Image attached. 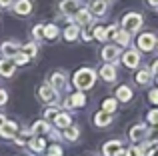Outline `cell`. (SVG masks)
Returning <instances> with one entry per match:
<instances>
[{
	"label": "cell",
	"instance_id": "cell-1",
	"mask_svg": "<svg viewBox=\"0 0 158 156\" xmlns=\"http://www.w3.org/2000/svg\"><path fill=\"white\" fill-rule=\"evenodd\" d=\"M94 80H96V72L92 68H82L74 74V84H76L78 90H88L94 86Z\"/></svg>",
	"mask_w": 158,
	"mask_h": 156
},
{
	"label": "cell",
	"instance_id": "cell-2",
	"mask_svg": "<svg viewBox=\"0 0 158 156\" xmlns=\"http://www.w3.org/2000/svg\"><path fill=\"white\" fill-rule=\"evenodd\" d=\"M140 26H142V16L138 12H128L122 18V30L126 32H136Z\"/></svg>",
	"mask_w": 158,
	"mask_h": 156
},
{
	"label": "cell",
	"instance_id": "cell-3",
	"mask_svg": "<svg viewBox=\"0 0 158 156\" xmlns=\"http://www.w3.org/2000/svg\"><path fill=\"white\" fill-rule=\"evenodd\" d=\"M156 36L152 34V32H144V34H140L138 36V48L140 50H144V52H150L152 48L156 46Z\"/></svg>",
	"mask_w": 158,
	"mask_h": 156
},
{
	"label": "cell",
	"instance_id": "cell-4",
	"mask_svg": "<svg viewBox=\"0 0 158 156\" xmlns=\"http://www.w3.org/2000/svg\"><path fill=\"white\" fill-rule=\"evenodd\" d=\"M38 94H40V98H42L44 102H48V104H54V102L58 100V90H54L50 84H44V86H40Z\"/></svg>",
	"mask_w": 158,
	"mask_h": 156
},
{
	"label": "cell",
	"instance_id": "cell-5",
	"mask_svg": "<svg viewBox=\"0 0 158 156\" xmlns=\"http://www.w3.org/2000/svg\"><path fill=\"white\" fill-rule=\"evenodd\" d=\"M16 132H18V124L12 120H2L0 124V136L2 138H14Z\"/></svg>",
	"mask_w": 158,
	"mask_h": 156
},
{
	"label": "cell",
	"instance_id": "cell-6",
	"mask_svg": "<svg viewBox=\"0 0 158 156\" xmlns=\"http://www.w3.org/2000/svg\"><path fill=\"white\" fill-rule=\"evenodd\" d=\"M18 52H20V46L16 42H2L0 44V54L4 58H14Z\"/></svg>",
	"mask_w": 158,
	"mask_h": 156
},
{
	"label": "cell",
	"instance_id": "cell-7",
	"mask_svg": "<svg viewBox=\"0 0 158 156\" xmlns=\"http://www.w3.org/2000/svg\"><path fill=\"white\" fill-rule=\"evenodd\" d=\"M78 10H80V0H62L60 2V12H64L68 16L76 14Z\"/></svg>",
	"mask_w": 158,
	"mask_h": 156
},
{
	"label": "cell",
	"instance_id": "cell-8",
	"mask_svg": "<svg viewBox=\"0 0 158 156\" xmlns=\"http://www.w3.org/2000/svg\"><path fill=\"white\" fill-rule=\"evenodd\" d=\"M14 70H16V64H14V60H12V58L0 60V76L10 78L12 74H14Z\"/></svg>",
	"mask_w": 158,
	"mask_h": 156
},
{
	"label": "cell",
	"instance_id": "cell-9",
	"mask_svg": "<svg viewBox=\"0 0 158 156\" xmlns=\"http://www.w3.org/2000/svg\"><path fill=\"white\" fill-rule=\"evenodd\" d=\"M106 0H92L90 2V6H88V10H90V14L92 16H104L106 14Z\"/></svg>",
	"mask_w": 158,
	"mask_h": 156
},
{
	"label": "cell",
	"instance_id": "cell-10",
	"mask_svg": "<svg viewBox=\"0 0 158 156\" xmlns=\"http://www.w3.org/2000/svg\"><path fill=\"white\" fill-rule=\"evenodd\" d=\"M14 12L20 16H28L32 12V2L30 0H16L14 2Z\"/></svg>",
	"mask_w": 158,
	"mask_h": 156
},
{
	"label": "cell",
	"instance_id": "cell-11",
	"mask_svg": "<svg viewBox=\"0 0 158 156\" xmlns=\"http://www.w3.org/2000/svg\"><path fill=\"white\" fill-rule=\"evenodd\" d=\"M122 62L126 64L128 68H136V66L140 64V54H138L136 50H128L126 54L122 56Z\"/></svg>",
	"mask_w": 158,
	"mask_h": 156
},
{
	"label": "cell",
	"instance_id": "cell-12",
	"mask_svg": "<svg viewBox=\"0 0 158 156\" xmlns=\"http://www.w3.org/2000/svg\"><path fill=\"white\" fill-rule=\"evenodd\" d=\"M74 18H76V24H80V26H86V24L92 22V14H90L88 8H80V10L74 14Z\"/></svg>",
	"mask_w": 158,
	"mask_h": 156
},
{
	"label": "cell",
	"instance_id": "cell-13",
	"mask_svg": "<svg viewBox=\"0 0 158 156\" xmlns=\"http://www.w3.org/2000/svg\"><path fill=\"white\" fill-rule=\"evenodd\" d=\"M120 54V48L114 46V44H108V46H104V50H102V58L106 60V62H112V60H116Z\"/></svg>",
	"mask_w": 158,
	"mask_h": 156
},
{
	"label": "cell",
	"instance_id": "cell-14",
	"mask_svg": "<svg viewBox=\"0 0 158 156\" xmlns=\"http://www.w3.org/2000/svg\"><path fill=\"white\" fill-rule=\"evenodd\" d=\"M48 84H50L54 90H62L66 86V76L62 74V72H54L50 76V82H48Z\"/></svg>",
	"mask_w": 158,
	"mask_h": 156
},
{
	"label": "cell",
	"instance_id": "cell-15",
	"mask_svg": "<svg viewBox=\"0 0 158 156\" xmlns=\"http://www.w3.org/2000/svg\"><path fill=\"white\" fill-rule=\"evenodd\" d=\"M122 150V144H120L118 140H112V142H106L104 148H102V152H104V156H116Z\"/></svg>",
	"mask_w": 158,
	"mask_h": 156
},
{
	"label": "cell",
	"instance_id": "cell-16",
	"mask_svg": "<svg viewBox=\"0 0 158 156\" xmlns=\"http://www.w3.org/2000/svg\"><path fill=\"white\" fill-rule=\"evenodd\" d=\"M146 134H148V128L144 124H136L134 128L130 130V138H132V140H142Z\"/></svg>",
	"mask_w": 158,
	"mask_h": 156
},
{
	"label": "cell",
	"instance_id": "cell-17",
	"mask_svg": "<svg viewBox=\"0 0 158 156\" xmlns=\"http://www.w3.org/2000/svg\"><path fill=\"white\" fill-rule=\"evenodd\" d=\"M100 76L104 78L106 82H112L116 78V68L112 66V64H104V66L100 68Z\"/></svg>",
	"mask_w": 158,
	"mask_h": 156
},
{
	"label": "cell",
	"instance_id": "cell-18",
	"mask_svg": "<svg viewBox=\"0 0 158 156\" xmlns=\"http://www.w3.org/2000/svg\"><path fill=\"white\" fill-rule=\"evenodd\" d=\"M132 154L134 156H152V144L146 142V144L136 146V148H132Z\"/></svg>",
	"mask_w": 158,
	"mask_h": 156
},
{
	"label": "cell",
	"instance_id": "cell-19",
	"mask_svg": "<svg viewBox=\"0 0 158 156\" xmlns=\"http://www.w3.org/2000/svg\"><path fill=\"white\" fill-rule=\"evenodd\" d=\"M70 122H72V120H70L68 114H56V116H54V126H58V128H62V130L68 128Z\"/></svg>",
	"mask_w": 158,
	"mask_h": 156
},
{
	"label": "cell",
	"instance_id": "cell-20",
	"mask_svg": "<svg viewBox=\"0 0 158 156\" xmlns=\"http://www.w3.org/2000/svg\"><path fill=\"white\" fill-rule=\"evenodd\" d=\"M94 122H96V126H108L112 122V114H108V112H98L96 116H94Z\"/></svg>",
	"mask_w": 158,
	"mask_h": 156
},
{
	"label": "cell",
	"instance_id": "cell-21",
	"mask_svg": "<svg viewBox=\"0 0 158 156\" xmlns=\"http://www.w3.org/2000/svg\"><path fill=\"white\" fill-rule=\"evenodd\" d=\"M68 106H76V108H80V106H84L86 104V96L82 92H76V94H72V98H70L68 102H66Z\"/></svg>",
	"mask_w": 158,
	"mask_h": 156
},
{
	"label": "cell",
	"instance_id": "cell-22",
	"mask_svg": "<svg viewBox=\"0 0 158 156\" xmlns=\"http://www.w3.org/2000/svg\"><path fill=\"white\" fill-rule=\"evenodd\" d=\"M78 32H80L78 24H70V26H66V30H64V38L72 42V40H76V38H78Z\"/></svg>",
	"mask_w": 158,
	"mask_h": 156
},
{
	"label": "cell",
	"instance_id": "cell-23",
	"mask_svg": "<svg viewBox=\"0 0 158 156\" xmlns=\"http://www.w3.org/2000/svg\"><path fill=\"white\" fill-rule=\"evenodd\" d=\"M32 132L34 134H46V132H50V124H48L46 120H38L32 126Z\"/></svg>",
	"mask_w": 158,
	"mask_h": 156
},
{
	"label": "cell",
	"instance_id": "cell-24",
	"mask_svg": "<svg viewBox=\"0 0 158 156\" xmlns=\"http://www.w3.org/2000/svg\"><path fill=\"white\" fill-rule=\"evenodd\" d=\"M114 40H116V44H120V46H128V42H130V32L118 30L116 36H114Z\"/></svg>",
	"mask_w": 158,
	"mask_h": 156
},
{
	"label": "cell",
	"instance_id": "cell-25",
	"mask_svg": "<svg viewBox=\"0 0 158 156\" xmlns=\"http://www.w3.org/2000/svg\"><path fill=\"white\" fill-rule=\"evenodd\" d=\"M116 98H118V100H122V102H128L132 98V90L128 88V86H120V88L116 90Z\"/></svg>",
	"mask_w": 158,
	"mask_h": 156
},
{
	"label": "cell",
	"instance_id": "cell-26",
	"mask_svg": "<svg viewBox=\"0 0 158 156\" xmlns=\"http://www.w3.org/2000/svg\"><path fill=\"white\" fill-rule=\"evenodd\" d=\"M20 52H22V54H26L28 58H34V56L38 54V46H36L34 42H32V44H24V46L20 48Z\"/></svg>",
	"mask_w": 158,
	"mask_h": 156
},
{
	"label": "cell",
	"instance_id": "cell-27",
	"mask_svg": "<svg viewBox=\"0 0 158 156\" xmlns=\"http://www.w3.org/2000/svg\"><path fill=\"white\" fill-rule=\"evenodd\" d=\"M78 134H80V132H78V128H76V126H72V124H70L68 128H64V138H66V140H70V142L76 140Z\"/></svg>",
	"mask_w": 158,
	"mask_h": 156
},
{
	"label": "cell",
	"instance_id": "cell-28",
	"mask_svg": "<svg viewBox=\"0 0 158 156\" xmlns=\"http://www.w3.org/2000/svg\"><path fill=\"white\" fill-rule=\"evenodd\" d=\"M56 36H58V28L54 26V24H48V26H44V38L54 40Z\"/></svg>",
	"mask_w": 158,
	"mask_h": 156
},
{
	"label": "cell",
	"instance_id": "cell-29",
	"mask_svg": "<svg viewBox=\"0 0 158 156\" xmlns=\"http://www.w3.org/2000/svg\"><path fill=\"white\" fill-rule=\"evenodd\" d=\"M44 146H46V142H44L42 138H32L30 140V148L34 150V152H42Z\"/></svg>",
	"mask_w": 158,
	"mask_h": 156
},
{
	"label": "cell",
	"instance_id": "cell-30",
	"mask_svg": "<svg viewBox=\"0 0 158 156\" xmlns=\"http://www.w3.org/2000/svg\"><path fill=\"white\" fill-rule=\"evenodd\" d=\"M136 82H138V84H148V82H150V70H140L138 74H136Z\"/></svg>",
	"mask_w": 158,
	"mask_h": 156
},
{
	"label": "cell",
	"instance_id": "cell-31",
	"mask_svg": "<svg viewBox=\"0 0 158 156\" xmlns=\"http://www.w3.org/2000/svg\"><path fill=\"white\" fill-rule=\"evenodd\" d=\"M102 110L108 112V114H112L116 110V100H114V98H108V100H104V102H102Z\"/></svg>",
	"mask_w": 158,
	"mask_h": 156
},
{
	"label": "cell",
	"instance_id": "cell-32",
	"mask_svg": "<svg viewBox=\"0 0 158 156\" xmlns=\"http://www.w3.org/2000/svg\"><path fill=\"white\" fill-rule=\"evenodd\" d=\"M94 38H98V40L104 42V40H106V28L104 26H96V28H94Z\"/></svg>",
	"mask_w": 158,
	"mask_h": 156
},
{
	"label": "cell",
	"instance_id": "cell-33",
	"mask_svg": "<svg viewBox=\"0 0 158 156\" xmlns=\"http://www.w3.org/2000/svg\"><path fill=\"white\" fill-rule=\"evenodd\" d=\"M32 36H34V38H42L44 36V24H36V26L32 28Z\"/></svg>",
	"mask_w": 158,
	"mask_h": 156
},
{
	"label": "cell",
	"instance_id": "cell-34",
	"mask_svg": "<svg viewBox=\"0 0 158 156\" xmlns=\"http://www.w3.org/2000/svg\"><path fill=\"white\" fill-rule=\"evenodd\" d=\"M12 60H14V64H20V66H22V64H26V62H28L30 58H28L26 54H22V52H18V54H16V56H14Z\"/></svg>",
	"mask_w": 158,
	"mask_h": 156
},
{
	"label": "cell",
	"instance_id": "cell-35",
	"mask_svg": "<svg viewBox=\"0 0 158 156\" xmlns=\"http://www.w3.org/2000/svg\"><path fill=\"white\" fill-rule=\"evenodd\" d=\"M116 32H118V26H116V24L108 26V28H106V40H108V38H114V36H116Z\"/></svg>",
	"mask_w": 158,
	"mask_h": 156
},
{
	"label": "cell",
	"instance_id": "cell-36",
	"mask_svg": "<svg viewBox=\"0 0 158 156\" xmlns=\"http://www.w3.org/2000/svg\"><path fill=\"white\" fill-rule=\"evenodd\" d=\"M48 156H62V148L58 144L50 146V150H48Z\"/></svg>",
	"mask_w": 158,
	"mask_h": 156
},
{
	"label": "cell",
	"instance_id": "cell-37",
	"mask_svg": "<svg viewBox=\"0 0 158 156\" xmlns=\"http://www.w3.org/2000/svg\"><path fill=\"white\" fill-rule=\"evenodd\" d=\"M148 122H150V124H158V110H152V112L148 114Z\"/></svg>",
	"mask_w": 158,
	"mask_h": 156
},
{
	"label": "cell",
	"instance_id": "cell-38",
	"mask_svg": "<svg viewBox=\"0 0 158 156\" xmlns=\"http://www.w3.org/2000/svg\"><path fill=\"white\" fill-rule=\"evenodd\" d=\"M6 102H8V92L6 90H0V106L6 104Z\"/></svg>",
	"mask_w": 158,
	"mask_h": 156
},
{
	"label": "cell",
	"instance_id": "cell-39",
	"mask_svg": "<svg viewBox=\"0 0 158 156\" xmlns=\"http://www.w3.org/2000/svg\"><path fill=\"white\" fill-rule=\"evenodd\" d=\"M44 116H46V118H54V116H56V108H48L46 112H44Z\"/></svg>",
	"mask_w": 158,
	"mask_h": 156
},
{
	"label": "cell",
	"instance_id": "cell-40",
	"mask_svg": "<svg viewBox=\"0 0 158 156\" xmlns=\"http://www.w3.org/2000/svg\"><path fill=\"white\" fill-rule=\"evenodd\" d=\"M148 98H150V102H154V104H156V102H158V90H152Z\"/></svg>",
	"mask_w": 158,
	"mask_h": 156
},
{
	"label": "cell",
	"instance_id": "cell-41",
	"mask_svg": "<svg viewBox=\"0 0 158 156\" xmlns=\"http://www.w3.org/2000/svg\"><path fill=\"white\" fill-rule=\"evenodd\" d=\"M12 2H14V0H0V6H2V8H6V6H10Z\"/></svg>",
	"mask_w": 158,
	"mask_h": 156
},
{
	"label": "cell",
	"instance_id": "cell-42",
	"mask_svg": "<svg viewBox=\"0 0 158 156\" xmlns=\"http://www.w3.org/2000/svg\"><path fill=\"white\" fill-rule=\"evenodd\" d=\"M148 2V6H152V8H158V0H146Z\"/></svg>",
	"mask_w": 158,
	"mask_h": 156
},
{
	"label": "cell",
	"instance_id": "cell-43",
	"mask_svg": "<svg viewBox=\"0 0 158 156\" xmlns=\"http://www.w3.org/2000/svg\"><path fill=\"white\" fill-rule=\"evenodd\" d=\"M152 74H156V76H158V60H156L154 64H152Z\"/></svg>",
	"mask_w": 158,
	"mask_h": 156
},
{
	"label": "cell",
	"instance_id": "cell-44",
	"mask_svg": "<svg viewBox=\"0 0 158 156\" xmlns=\"http://www.w3.org/2000/svg\"><path fill=\"white\" fill-rule=\"evenodd\" d=\"M116 156H130V152H126V150H120V152L116 154Z\"/></svg>",
	"mask_w": 158,
	"mask_h": 156
},
{
	"label": "cell",
	"instance_id": "cell-45",
	"mask_svg": "<svg viewBox=\"0 0 158 156\" xmlns=\"http://www.w3.org/2000/svg\"><path fill=\"white\" fill-rule=\"evenodd\" d=\"M2 120H4V118H2V116H0V122H2Z\"/></svg>",
	"mask_w": 158,
	"mask_h": 156
},
{
	"label": "cell",
	"instance_id": "cell-46",
	"mask_svg": "<svg viewBox=\"0 0 158 156\" xmlns=\"http://www.w3.org/2000/svg\"><path fill=\"white\" fill-rule=\"evenodd\" d=\"M154 156H158V152H156V154H154Z\"/></svg>",
	"mask_w": 158,
	"mask_h": 156
},
{
	"label": "cell",
	"instance_id": "cell-47",
	"mask_svg": "<svg viewBox=\"0 0 158 156\" xmlns=\"http://www.w3.org/2000/svg\"><path fill=\"white\" fill-rule=\"evenodd\" d=\"M156 80H158V76H156Z\"/></svg>",
	"mask_w": 158,
	"mask_h": 156
},
{
	"label": "cell",
	"instance_id": "cell-48",
	"mask_svg": "<svg viewBox=\"0 0 158 156\" xmlns=\"http://www.w3.org/2000/svg\"><path fill=\"white\" fill-rule=\"evenodd\" d=\"M156 44H158V40H156Z\"/></svg>",
	"mask_w": 158,
	"mask_h": 156
}]
</instances>
